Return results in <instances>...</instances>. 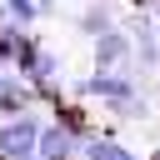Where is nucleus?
I'll return each mask as SVG.
<instances>
[{
	"label": "nucleus",
	"mask_w": 160,
	"mask_h": 160,
	"mask_svg": "<svg viewBox=\"0 0 160 160\" xmlns=\"http://www.w3.org/2000/svg\"><path fill=\"white\" fill-rule=\"evenodd\" d=\"M150 160H160V145H155V150H150Z\"/></svg>",
	"instance_id": "9"
},
{
	"label": "nucleus",
	"mask_w": 160,
	"mask_h": 160,
	"mask_svg": "<svg viewBox=\"0 0 160 160\" xmlns=\"http://www.w3.org/2000/svg\"><path fill=\"white\" fill-rule=\"evenodd\" d=\"M80 145H85V135H75V130L60 125V120H45V125H40V145H35V155H40V160H75Z\"/></svg>",
	"instance_id": "3"
},
{
	"label": "nucleus",
	"mask_w": 160,
	"mask_h": 160,
	"mask_svg": "<svg viewBox=\"0 0 160 160\" xmlns=\"http://www.w3.org/2000/svg\"><path fill=\"white\" fill-rule=\"evenodd\" d=\"M130 55H135V45H130L125 20L90 40V65H95V70H125V65H130Z\"/></svg>",
	"instance_id": "2"
},
{
	"label": "nucleus",
	"mask_w": 160,
	"mask_h": 160,
	"mask_svg": "<svg viewBox=\"0 0 160 160\" xmlns=\"http://www.w3.org/2000/svg\"><path fill=\"white\" fill-rule=\"evenodd\" d=\"M0 20H15V25L30 30V25L40 20V5H35V0H0Z\"/></svg>",
	"instance_id": "7"
},
{
	"label": "nucleus",
	"mask_w": 160,
	"mask_h": 160,
	"mask_svg": "<svg viewBox=\"0 0 160 160\" xmlns=\"http://www.w3.org/2000/svg\"><path fill=\"white\" fill-rule=\"evenodd\" d=\"M40 115H10V120H0V160H25V155H35V145H40Z\"/></svg>",
	"instance_id": "1"
},
{
	"label": "nucleus",
	"mask_w": 160,
	"mask_h": 160,
	"mask_svg": "<svg viewBox=\"0 0 160 160\" xmlns=\"http://www.w3.org/2000/svg\"><path fill=\"white\" fill-rule=\"evenodd\" d=\"M25 160H40V155H25Z\"/></svg>",
	"instance_id": "10"
},
{
	"label": "nucleus",
	"mask_w": 160,
	"mask_h": 160,
	"mask_svg": "<svg viewBox=\"0 0 160 160\" xmlns=\"http://www.w3.org/2000/svg\"><path fill=\"white\" fill-rule=\"evenodd\" d=\"M110 25H120L115 0H90V5L75 15V35H80V40H95V35H105Z\"/></svg>",
	"instance_id": "5"
},
{
	"label": "nucleus",
	"mask_w": 160,
	"mask_h": 160,
	"mask_svg": "<svg viewBox=\"0 0 160 160\" xmlns=\"http://www.w3.org/2000/svg\"><path fill=\"white\" fill-rule=\"evenodd\" d=\"M30 105H35V95H30L25 75H20L15 65H0V120H10V115H25Z\"/></svg>",
	"instance_id": "4"
},
{
	"label": "nucleus",
	"mask_w": 160,
	"mask_h": 160,
	"mask_svg": "<svg viewBox=\"0 0 160 160\" xmlns=\"http://www.w3.org/2000/svg\"><path fill=\"white\" fill-rule=\"evenodd\" d=\"M80 155H85V160H140V155H135L125 140H115V135H85Z\"/></svg>",
	"instance_id": "6"
},
{
	"label": "nucleus",
	"mask_w": 160,
	"mask_h": 160,
	"mask_svg": "<svg viewBox=\"0 0 160 160\" xmlns=\"http://www.w3.org/2000/svg\"><path fill=\"white\" fill-rule=\"evenodd\" d=\"M35 5H40V15H50V10L60 5V0H35Z\"/></svg>",
	"instance_id": "8"
}]
</instances>
